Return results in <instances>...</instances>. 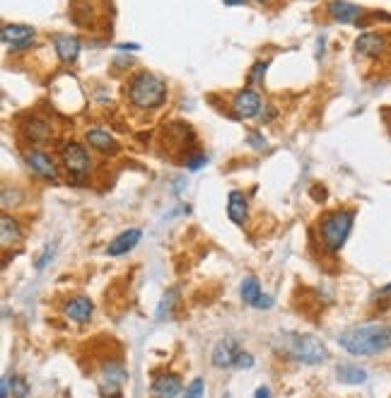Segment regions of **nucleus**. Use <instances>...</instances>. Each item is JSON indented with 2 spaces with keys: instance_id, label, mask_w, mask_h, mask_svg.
<instances>
[{
  "instance_id": "c85d7f7f",
  "label": "nucleus",
  "mask_w": 391,
  "mask_h": 398,
  "mask_svg": "<svg viewBox=\"0 0 391 398\" xmlns=\"http://www.w3.org/2000/svg\"><path fill=\"white\" fill-rule=\"evenodd\" d=\"M49 256H54V249H51V247L46 249V254H44V256H42V259H39V261H37V268H39V270H42V268H44V266H46V263H49Z\"/></svg>"
},
{
  "instance_id": "20e7f679",
  "label": "nucleus",
  "mask_w": 391,
  "mask_h": 398,
  "mask_svg": "<svg viewBox=\"0 0 391 398\" xmlns=\"http://www.w3.org/2000/svg\"><path fill=\"white\" fill-rule=\"evenodd\" d=\"M290 355L304 365H321L328 360V350L316 335H294L290 343Z\"/></svg>"
},
{
  "instance_id": "2f4dec72",
  "label": "nucleus",
  "mask_w": 391,
  "mask_h": 398,
  "mask_svg": "<svg viewBox=\"0 0 391 398\" xmlns=\"http://www.w3.org/2000/svg\"><path fill=\"white\" fill-rule=\"evenodd\" d=\"M225 5H244L247 0H223Z\"/></svg>"
},
{
  "instance_id": "6e6552de",
  "label": "nucleus",
  "mask_w": 391,
  "mask_h": 398,
  "mask_svg": "<svg viewBox=\"0 0 391 398\" xmlns=\"http://www.w3.org/2000/svg\"><path fill=\"white\" fill-rule=\"evenodd\" d=\"M232 113H235V118H252L256 116L261 111V106H263V99H261V94L256 89L252 87H244L240 89L235 97H232Z\"/></svg>"
},
{
  "instance_id": "f3484780",
  "label": "nucleus",
  "mask_w": 391,
  "mask_h": 398,
  "mask_svg": "<svg viewBox=\"0 0 391 398\" xmlns=\"http://www.w3.org/2000/svg\"><path fill=\"white\" fill-rule=\"evenodd\" d=\"M240 355V348H237V340L235 338H223L218 345L213 348V365L225 369V367H235V360Z\"/></svg>"
},
{
  "instance_id": "9b49d317",
  "label": "nucleus",
  "mask_w": 391,
  "mask_h": 398,
  "mask_svg": "<svg viewBox=\"0 0 391 398\" xmlns=\"http://www.w3.org/2000/svg\"><path fill=\"white\" fill-rule=\"evenodd\" d=\"M0 39H3L5 46H10L13 51H22V49L32 46L34 27H30V25H5L3 30H0Z\"/></svg>"
},
{
  "instance_id": "2eb2a0df",
  "label": "nucleus",
  "mask_w": 391,
  "mask_h": 398,
  "mask_svg": "<svg viewBox=\"0 0 391 398\" xmlns=\"http://www.w3.org/2000/svg\"><path fill=\"white\" fill-rule=\"evenodd\" d=\"M63 314L70 318V321L75 323H87L89 318L94 314V304L89 297H82V294H77V297L68 299L66 306H63Z\"/></svg>"
},
{
  "instance_id": "423d86ee",
  "label": "nucleus",
  "mask_w": 391,
  "mask_h": 398,
  "mask_svg": "<svg viewBox=\"0 0 391 398\" xmlns=\"http://www.w3.org/2000/svg\"><path fill=\"white\" fill-rule=\"evenodd\" d=\"M20 135L32 145H46L54 138V123L44 116H27L20 123Z\"/></svg>"
},
{
  "instance_id": "4468645a",
  "label": "nucleus",
  "mask_w": 391,
  "mask_h": 398,
  "mask_svg": "<svg viewBox=\"0 0 391 398\" xmlns=\"http://www.w3.org/2000/svg\"><path fill=\"white\" fill-rule=\"evenodd\" d=\"M240 294H242V299H244V304L256 306V309H268V306L273 304V299H271L268 294L261 292V285H259V280L254 275H249V278L242 280Z\"/></svg>"
},
{
  "instance_id": "a878e982",
  "label": "nucleus",
  "mask_w": 391,
  "mask_h": 398,
  "mask_svg": "<svg viewBox=\"0 0 391 398\" xmlns=\"http://www.w3.org/2000/svg\"><path fill=\"white\" fill-rule=\"evenodd\" d=\"M174 290H169L167 294H164L162 297V302H160V306H157V318H167L164 314H169V311H172V304H174Z\"/></svg>"
},
{
  "instance_id": "f8f14e48",
  "label": "nucleus",
  "mask_w": 391,
  "mask_h": 398,
  "mask_svg": "<svg viewBox=\"0 0 391 398\" xmlns=\"http://www.w3.org/2000/svg\"><path fill=\"white\" fill-rule=\"evenodd\" d=\"M126 382V369H123L121 362H106L104 367H101V374H99V389L104 396L111 394H118V389H121V384Z\"/></svg>"
},
{
  "instance_id": "4be33fe9",
  "label": "nucleus",
  "mask_w": 391,
  "mask_h": 398,
  "mask_svg": "<svg viewBox=\"0 0 391 398\" xmlns=\"http://www.w3.org/2000/svg\"><path fill=\"white\" fill-rule=\"evenodd\" d=\"M336 377H338V382L353 384V386L367 382V372L362 367H358V365H338Z\"/></svg>"
},
{
  "instance_id": "0eeeda50",
  "label": "nucleus",
  "mask_w": 391,
  "mask_h": 398,
  "mask_svg": "<svg viewBox=\"0 0 391 398\" xmlns=\"http://www.w3.org/2000/svg\"><path fill=\"white\" fill-rule=\"evenodd\" d=\"M25 162H27V167H30L37 176H42V179L51 181V184L58 181V169H56V162L49 152L39 150V147H30V150L25 152Z\"/></svg>"
},
{
  "instance_id": "7ed1b4c3",
  "label": "nucleus",
  "mask_w": 391,
  "mask_h": 398,
  "mask_svg": "<svg viewBox=\"0 0 391 398\" xmlns=\"http://www.w3.org/2000/svg\"><path fill=\"white\" fill-rule=\"evenodd\" d=\"M353 220H355V210L348 208H338L331 210L321 218L319 223V237L321 244L326 247V251L336 254L343 249L345 239L350 237V230H353Z\"/></svg>"
},
{
  "instance_id": "412c9836",
  "label": "nucleus",
  "mask_w": 391,
  "mask_h": 398,
  "mask_svg": "<svg viewBox=\"0 0 391 398\" xmlns=\"http://www.w3.org/2000/svg\"><path fill=\"white\" fill-rule=\"evenodd\" d=\"M0 239H3V247H13V244H17L22 239V230L20 225H17V220L13 218V215L3 213V218H0Z\"/></svg>"
},
{
  "instance_id": "cd10ccee",
  "label": "nucleus",
  "mask_w": 391,
  "mask_h": 398,
  "mask_svg": "<svg viewBox=\"0 0 391 398\" xmlns=\"http://www.w3.org/2000/svg\"><path fill=\"white\" fill-rule=\"evenodd\" d=\"M235 367H237V369H249V367H254V357L249 355V352L240 350V355H237V360H235Z\"/></svg>"
},
{
  "instance_id": "b1692460",
  "label": "nucleus",
  "mask_w": 391,
  "mask_h": 398,
  "mask_svg": "<svg viewBox=\"0 0 391 398\" xmlns=\"http://www.w3.org/2000/svg\"><path fill=\"white\" fill-rule=\"evenodd\" d=\"M181 164H184L186 169H201L203 164H206V155H203V152H198V150H194L191 155L184 157V162H181Z\"/></svg>"
},
{
  "instance_id": "7c9ffc66",
  "label": "nucleus",
  "mask_w": 391,
  "mask_h": 398,
  "mask_svg": "<svg viewBox=\"0 0 391 398\" xmlns=\"http://www.w3.org/2000/svg\"><path fill=\"white\" fill-rule=\"evenodd\" d=\"M249 138H252V145H254V147H261V145H263V143H261L259 135H249Z\"/></svg>"
},
{
  "instance_id": "393cba45",
  "label": "nucleus",
  "mask_w": 391,
  "mask_h": 398,
  "mask_svg": "<svg viewBox=\"0 0 391 398\" xmlns=\"http://www.w3.org/2000/svg\"><path fill=\"white\" fill-rule=\"evenodd\" d=\"M203 394H206V384H203V379H194V382L186 386L184 398H203Z\"/></svg>"
},
{
  "instance_id": "bb28decb",
  "label": "nucleus",
  "mask_w": 391,
  "mask_h": 398,
  "mask_svg": "<svg viewBox=\"0 0 391 398\" xmlns=\"http://www.w3.org/2000/svg\"><path fill=\"white\" fill-rule=\"evenodd\" d=\"M266 70H268V61H259V63H254V70L252 75H249V80H252V82H263Z\"/></svg>"
},
{
  "instance_id": "c756f323",
  "label": "nucleus",
  "mask_w": 391,
  "mask_h": 398,
  "mask_svg": "<svg viewBox=\"0 0 391 398\" xmlns=\"http://www.w3.org/2000/svg\"><path fill=\"white\" fill-rule=\"evenodd\" d=\"M254 398H271V391L266 389V386H261V389H256V394H254Z\"/></svg>"
},
{
  "instance_id": "ddd939ff",
  "label": "nucleus",
  "mask_w": 391,
  "mask_h": 398,
  "mask_svg": "<svg viewBox=\"0 0 391 398\" xmlns=\"http://www.w3.org/2000/svg\"><path fill=\"white\" fill-rule=\"evenodd\" d=\"M51 44H54V51L58 56L61 63H75L77 56H80V42L70 34H54L51 37Z\"/></svg>"
},
{
  "instance_id": "39448f33",
  "label": "nucleus",
  "mask_w": 391,
  "mask_h": 398,
  "mask_svg": "<svg viewBox=\"0 0 391 398\" xmlns=\"http://www.w3.org/2000/svg\"><path fill=\"white\" fill-rule=\"evenodd\" d=\"M58 155H61L63 167L68 169V174L73 176H85L92 169V157H89L87 147L77 143V140H66V143H61Z\"/></svg>"
},
{
  "instance_id": "6ab92c4d",
  "label": "nucleus",
  "mask_w": 391,
  "mask_h": 398,
  "mask_svg": "<svg viewBox=\"0 0 391 398\" xmlns=\"http://www.w3.org/2000/svg\"><path fill=\"white\" fill-rule=\"evenodd\" d=\"M228 218L235 225H244L249 220V201L244 191H230L228 196Z\"/></svg>"
},
{
  "instance_id": "a211bd4d",
  "label": "nucleus",
  "mask_w": 391,
  "mask_h": 398,
  "mask_svg": "<svg viewBox=\"0 0 391 398\" xmlns=\"http://www.w3.org/2000/svg\"><path fill=\"white\" fill-rule=\"evenodd\" d=\"M152 398H177L181 394V379L177 374L167 372L152 382Z\"/></svg>"
},
{
  "instance_id": "dca6fc26",
  "label": "nucleus",
  "mask_w": 391,
  "mask_h": 398,
  "mask_svg": "<svg viewBox=\"0 0 391 398\" xmlns=\"http://www.w3.org/2000/svg\"><path fill=\"white\" fill-rule=\"evenodd\" d=\"M85 140H87V145L92 147V150L101 152V155H116L118 152L116 138L101 128H89L87 133H85Z\"/></svg>"
},
{
  "instance_id": "5701e85b",
  "label": "nucleus",
  "mask_w": 391,
  "mask_h": 398,
  "mask_svg": "<svg viewBox=\"0 0 391 398\" xmlns=\"http://www.w3.org/2000/svg\"><path fill=\"white\" fill-rule=\"evenodd\" d=\"M10 394H13L15 398H27V394H30V386H27L25 377L10 379Z\"/></svg>"
},
{
  "instance_id": "f257e3e1",
  "label": "nucleus",
  "mask_w": 391,
  "mask_h": 398,
  "mask_svg": "<svg viewBox=\"0 0 391 398\" xmlns=\"http://www.w3.org/2000/svg\"><path fill=\"white\" fill-rule=\"evenodd\" d=\"M338 343L350 355H379V352L391 350V326L387 323H367V326L348 328L338 335Z\"/></svg>"
},
{
  "instance_id": "473e14b6",
  "label": "nucleus",
  "mask_w": 391,
  "mask_h": 398,
  "mask_svg": "<svg viewBox=\"0 0 391 398\" xmlns=\"http://www.w3.org/2000/svg\"><path fill=\"white\" fill-rule=\"evenodd\" d=\"M256 3H259V5H273L275 0H256Z\"/></svg>"
},
{
  "instance_id": "9d476101",
  "label": "nucleus",
  "mask_w": 391,
  "mask_h": 398,
  "mask_svg": "<svg viewBox=\"0 0 391 398\" xmlns=\"http://www.w3.org/2000/svg\"><path fill=\"white\" fill-rule=\"evenodd\" d=\"M387 46H389V37L382 32H365L355 42V51L360 56H365V58H379L387 51Z\"/></svg>"
},
{
  "instance_id": "aec40b11",
  "label": "nucleus",
  "mask_w": 391,
  "mask_h": 398,
  "mask_svg": "<svg viewBox=\"0 0 391 398\" xmlns=\"http://www.w3.org/2000/svg\"><path fill=\"white\" fill-rule=\"evenodd\" d=\"M140 237H143V232L140 230H126V232H121L116 239H111L109 242V247H106V254L109 256H123V254H128L130 249L135 247V244L140 242Z\"/></svg>"
},
{
  "instance_id": "1a4fd4ad",
  "label": "nucleus",
  "mask_w": 391,
  "mask_h": 398,
  "mask_svg": "<svg viewBox=\"0 0 391 398\" xmlns=\"http://www.w3.org/2000/svg\"><path fill=\"white\" fill-rule=\"evenodd\" d=\"M326 15L331 17L333 22H338V25L360 27L362 17H365V8H360V5L355 3H348V0H331V3L326 5Z\"/></svg>"
},
{
  "instance_id": "f03ea898",
  "label": "nucleus",
  "mask_w": 391,
  "mask_h": 398,
  "mask_svg": "<svg viewBox=\"0 0 391 398\" xmlns=\"http://www.w3.org/2000/svg\"><path fill=\"white\" fill-rule=\"evenodd\" d=\"M128 104L138 111H157L167 101V85L162 77L147 70H138L128 80L126 87Z\"/></svg>"
}]
</instances>
